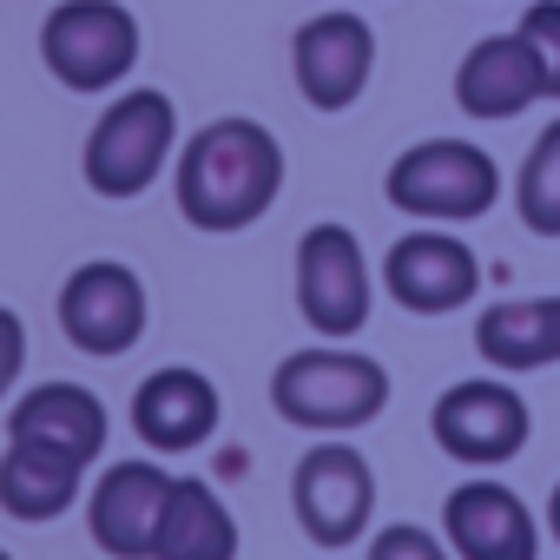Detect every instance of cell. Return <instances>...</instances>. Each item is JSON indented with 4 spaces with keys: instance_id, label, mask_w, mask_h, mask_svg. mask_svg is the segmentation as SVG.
<instances>
[{
    "instance_id": "5bb4252c",
    "label": "cell",
    "mask_w": 560,
    "mask_h": 560,
    "mask_svg": "<svg viewBox=\"0 0 560 560\" xmlns=\"http://www.w3.org/2000/svg\"><path fill=\"white\" fill-rule=\"evenodd\" d=\"M224 422V396L205 370H185V363H165L152 370L139 389H132V429L145 448L159 455H191L218 435Z\"/></svg>"
},
{
    "instance_id": "8fae6325",
    "label": "cell",
    "mask_w": 560,
    "mask_h": 560,
    "mask_svg": "<svg viewBox=\"0 0 560 560\" xmlns=\"http://www.w3.org/2000/svg\"><path fill=\"white\" fill-rule=\"evenodd\" d=\"M291 73H298V93L317 106V113H350L376 73V34L363 14H311L291 40Z\"/></svg>"
},
{
    "instance_id": "8992f818",
    "label": "cell",
    "mask_w": 560,
    "mask_h": 560,
    "mask_svg": "<svg viewBox=\"0 0 560 560\" xmlns=\"http://www.w3.org/2000/svg\"><path fill=\"white\" fill-rule=\"evenodd\" d=\"M291 514H298L304 540H317V547L363 540L376 521V468L363 462V448L343 435L311 442L291 468Z\"/></svg>"
},
{
    "instance_id": "9c48e42d",
    "label": "cell",
    "mask_w": 560,
    "mask_h": 560,
    "mask_svg": "<svg viewBox=\"0 0 560 560\" xmlns=\"http://www.w3.org/2000/svg\"><path fill=\"white\" fill-rule=\"evenodd\" d=\"M60 330L86 357H126L145 337V284L119 257H93L60 284Z\"/></svg>"
},
{
    "instance_id": "52a82bcc",
    "label": "cell",
    "mask_w": 560,
    "mask_h": 560,
    "mask_svg": "<svg viewBox=\"0 0 560 560\" xmlns=\"http://www.w3.org/2000/svg\"><path fill=\"white\" fill-rule=\"evenodd\" d=\"M376 277L350 224H311L298 237V311L324 343H343L370 324Z\"/></svg>"
},
{
    "instance_id": "9a60e30c",
    "label": "cell",
    "mask_w": 560,
    "mask_h": 560,
    "mask_svg": "<svg viewBox=\"0 0 560 560\" xmlns=\"http://www.w3.org/2000/svg\"><path fill=\"white\" fill-rule=\"evenodd\" d=\"M106 402L86 389V383H34L14 416H8V442H34V448H54L67 462H100L106 455Z\"/></svg>"
},
{
    "instance_id": "e0dca14e",
    "label": "cell",
    "mask_w": 560,
    "mask_h": 560,
    "mask_svg": "<svg viewBox=\"0 0 560 560\" xmlns=\"http://www.w3.org/2000/svg\"><path fill=\"white\" fill-rule=\"evenodd\" d=\"M475 350L494 376H527L560 363V298H508L475 324Z\"/></svg>"
},
{
    "instance_id": "ba28073f",
    "label": "cell",
    "mask_w": 560,
    "mask_h": 560,
    "mask_svg": "<svg viewBox=\"0 0 560 560\" xmlns=\"http://www.w3.org/2000/svg\"><path fill=\"white\" fill-rule=\"evenodd\" d=\"M429 435L448 462L462 468H501L527 448L534 435V416H527V396L501 376H468L455 389L435 396L429 409Z\"/></svg>"
},
{
    "instance_id": "603a6c76",
    "label": "cell",
    "mask_w": 560,
    "mask_h": 560,
    "mask_svg": "<svg viewBox=\"0 0 560 560\" xmlns=\"http://www.w3.org/2000/svg\"><path fill=\"white\" fill-rule=\"evenodd\" d=\"M21 370H27V324H21L14 311H0V402L14 396Z\"/></svg>"
},
{
    "instance_id": "6da1fadb",
    "label": "cell",
    "mask_w": 560,
    "mask_h": 560,
    "mask_svg": "<svg viewBox=\"0 0 560 560\" xmlns=\"http://www.w3.org/2000/svg\"><path fill=\"white\" fill-rule=\"evenodd\" d=\"M172 191H178V211L191 231H211V237L244 231L284 191V145H277L270 126H257L244 113L211 119L178 145Z\"/></svg>"
},
{
    "instance_id": "cb8c5ba5",
    "label": "cell",
    "mask_w": 560,
    "mask_h": 560,
    "mask_svg": "<svg viewBox=\"0 0 560 560\" xmlns=\"http://www.w3.org/2000/svg\"><path fill=\"white\" fill-rule=\"evenodd\" d=\"M547 534L560 540V481H553V494H547Z\"/></svg>"
},
{
    "instance_id": "d6986e66",
    "label": "cell",
    "mask_w": 560,
    "mask_h": 560,
    "mask_svg": "<svg viewBox=\"0 0 560 560\" xmlns=\"http://www.w3.org/2000/svg\"><path fill=\"white\" fill-rule=\"evenodd\" d=\"M152 560H237V521L211 481H172Z\"/></svg>"
},
{
    "instance_id": "2e32d148",
    "label": "cell",
    "mask_w": 560,
    "mask_h": 560,
    "mask_svg": "<svg viewBox=\"0 0 560 560\" xmlns=\"http://www.w3.org/2000/svg\"><path fill=\"white\" fill-rule=\"evenodd\" d=\"M540 100H547V86H540V67L521 47V34H488L455 67V106L468 119H521Z\"/></svg>"
},
{
    "instance_id": "d4e9b609",
    "label": "cell",
    "mask_w": 560,
    "mask_h": 560,
    "mask_svg": "<svg viewBox=\"0 0 560 560\" xmlns=\"http://www.w3.org/2000/svg\"><path fill=\"white\" fill-rule=\"evenodd\" d=\"M0 560H14V553H8V547H0Z\"/></svg>"
},
{
    "instance_id": "ffe728a7",
    "label": "cell",
    "mask_w": 560,
    "mask_h": 560,
    "mask_svg": "<svg viewBox=\"0 0 560 560\" xmlns=\"http://www.w3.org/2000/svg\"><path fill=\"white\" fill-rule=\"evenodd\" d=\"M514 211L534 237H560V119L540 126V139L527 145L514 172Z\"/></svg>"
},
{
    "instance_id": "5b68a950",
    "label": "cell",
    "mask_w": 560,
    "mask_h": 560,
    "mask_svg": "<svg viewBox=\"0 0 560 560\" xmlns=\"http://www.w3.org/2000/svg\"><path fill=\"white\" fill-rule=\"evenodd\" d=\"M139 14L126 0H60L40 21V60L67 93H113L139 67Z\"/></svg>"
},
{
    "instance_id": "44dd1931",
    "label": "cell",
    "mask_w": 560,
    "mask_h": 560,
    "mask_svg": "<svg viewBox=\"0 0 560 560\" xmlns=\"http://www.w3.org/2000/svg\"><path fill=\"white\" fill-rule=\"evenodd\" d=\"M521 47L534 54V67H540V86H547V100H560V0H534V8L521 14Z\"/></svg>"
},
{
    "instance_id": "7a4b0ae2",
    "label": "cell",
    "mask_w": 560,
    "mask_h": 560,
    "mask_svg": "<svg viewBox=\"0 0 560 560\" xmlns=\"http://www.w3.org/2000/svg\"><path fill=\"white\" fill-rule=\"evenodd\" d=\"M270 409L304 435H350L389 409V370L363 350L311 343L270 370Z\"/></svg>"
},
{
    "instance_id": "7402d4cb",
    "label": "cell",
    "mask_w": 560,
    "mask_h": 560,
    "mask_svg": "<svg viewBox=\"0 0 560 560\" xmlns=\"http://www.w3.org/2000/svg\"><path fill=\"white\" fill-rule=\"evenodd\" d=\"M370 560H455L442 534L416 527V521H389L376 540H370Z\"/></svg>"
},
{
    "instance_id": "3957f363",
    "label": "cell",
    "mask_w": 560,
    "mask_h": 560,
    "mask_svg": "<svg viewBox=\"0 0 560 560\" xmlns=\"http://www.w3.org/2000/svg\"><path fill=\"white\" fill-rule=\"evenodd\" d=\"M178 159V106L159 86H126L86 132L80 172L100 198H139Z\"/></svg>"
},
{
    "instance_id": "7c38bea8",
    "label": "cell",
    "mask_w": 560,
    "mask_h": 560,
    "mask_svg": "<svg viewBox=\"0 0 560 560\" xmlns=\"http://www.w3.org/2000/svg\"><path fill=\"white\" fill-rule=\"evenodd\" d=\"M172 475L159 462H113L93 488H86V534L100 553L113 560H152L159 540V514H165Z\"/></svg>"
},
{
    "instance_id": "277c9868",
    "label": "cell",
    "mask_w": 560,
    "mask_h": 560,
    "mask_svg": "<svg viewBox=\"0 0 560 560\" xmlns=\"http://www.w3.org/2000/svg\"><path fill=\"white\" fill-rule=\"evenodd\" d=\"M383 198L422 224H475L501 205V165L475 139H416L396 152Z\"/></svg>"
},
{
    "instance_id": "30bf717a",
    "label": "cell",
    "mask_w": 560,
    "mask_h": 560,
    "mask_svg": "<svg viewBox=\"0 0 560 560\" xmlns=\"http://www.w3.org/2000/svg\"><path fill=\"white\" fill-rule=\"evenodd\" d=\"M383 291L409 311V317H448L462 304H475L481 291V257L442 231V224H422V231H402L383 257Z\"/></svg>"
},
{
    "instance_id": "4fadbf2b",
    "label": "cell",
    "mask_w": 560,
    "mask_h": 560,
    "mask_svg": "<svg viewBox=\"0 0 560 560\" xmlns=\"http://www.w3.org/2000/svg\"><path fill=\"white\" fill-rule=\"evenodd\" d=\"M442 540L455 560H540V521L508 481H462L442 501Z\"/></svg>"
},
{
    "instance_id": "ac0fdd59",
    "label": "cell",
    "mask_w": 560,
    "mask_h": 560,
    "mask_svg": "<svg viewBox=\"0 0 560 560\" xmlns=\"http://www.w3.org/2000/svg\"><path fill=\"white\" fill-rule=\"evenodd\" d=\"M80 481H86V468L54 455V448H34V442H8V448H0V514H14L27 527L60 521L80 501Z\"/></svg>"
}]
</instances>
